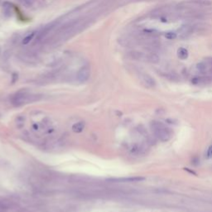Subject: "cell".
<instances>
[{"label": "cell", "instance_id": "obj_1", "mask_svg": "<svg viewBox=\"0 0 212 212\" xmlns=\"http://www.w3.org/2000/svg\"><path fill=\"white\" fill-rule=\"evenodd\" d=\"M150 125H151V129H152L154 135L158 140L166 142L172 138L173 133L172 130L169 128H168L166 125L163 124L162 122L154 120L151 122Z\"/></svg>", "mask_w": 212, "mask_h": 212}, {"label": "cell", "instance_id": "obj_2", "mask_svg": "<svg viewBox=\"0 0 212 212\" xmlns=\"http://www.w3.org/2000/svg\"><path fill=\"white\" fill-rule=\"evenodd\" d=\"M40 99V96L27 91H20L16 93L11 99L12 104L14 106H22L27 104H31Z\"/></svg>", "mask_w": 212, "mask_h": 212}, {"label": "cell", "instance_id": "obj_3", "mask_svg": "<svg viewBox=\"0 0 212 212\" xmlns=\"http://www.w3.org/2000/svg\"><path fill=\"white\" fill-rule=\"evenodd\" d=\"M212 5L211 0H187L180 3L177 6L178 9H187V10H196L202 7H210Z\"/></svg>", "mask_w": 212, "mask_h": 212}, {"label": "cell", "instance_id": "obj_4", "mask_svg": "<svg viewBox=\"0 0 212 212\" xmlns=\"http://www.w3.org/2000/svg\"><path fill=\"white\" fill-rule=\"evenodd\" d=\"M90 76V68L89 65H84L77 72V81L81 83H85L89 80Z\"/></svg>", "mask_w": 212, "mask_h": 212}, {"label": "cell", "instance_id": "obj_5", "mask_svg": "<svg viewBox=\"0 0 212 212\" xmlns=\"http://www.w3.org/2000/svg\"><path fill=\"white\" fill-rule=\"evenodd\" d=\"M145 180V177H123V178H114L109 179V181L112 182H139Z\"/></svg>", "mask_w": 212, "mask_h": 212}, {"label": "cell", "instance_id": "obj_6", "mask_svg": "<svg viewBox=\"0 0 212 212\" xmlns=\"http://www.w3.org/2000/svg\"><path fill=\"white\" fill-rule=\"evenodd\" d=\"M198 28L197 25H193V24H184L181 27H180L179 32L181 35L183 36H187L190 35L192 33H194L196 31V29Z\"/></svg>", "mask_w": 212, "mask_h": 212}, {"label": "cell", "instance_id": "obj_7", "mask_svg": "<svg viewBox=\"0 0 212 212\" xmlns=\"http://www.w3.org/2000/svg\"><path fill=\"white\" fill-rule=\"evenodd\" d=\"M140 79H141L142 82L149 88L154 87L156 85V82L154 81V79L152 78V76H150L149 75H147L146 73H141L140 74Z\"/></svg>", "mask_w": 212, "mask_h": 212}, {"label": "cell", "instance_id": "obj_8", "mask_svg": "<svg viewBox=\"0 0 212 212\" xmlns=\"http://www.w3.org/2000/svg\"><path fill=\"white\" fill-rule=\"evenodd\" d=\"M131 58L137 60H143L146 61V57H147V54L142 53L140 51H132L129 53Z\"/></svg>", "mask_w": 212, "mask_h": 212}, {"label": "cell", "instance_id": "obj_9", "mask_svg": "<svg viewBox=\"0 0 212 212\" xmlns=\"http://www.w3.org/2000/svg\"><path fill=\"white\" fill-rule=\"evenodd\" d=\"M159 60H160V57L158 56V55L156 52H149L147 54V57H146L147 62L156 64L159 62Z\"/></svg>", "mask_w": 212, "mask_h": 212}, {"label": "cell", "instance_id": "obj_10", "mask_svg": "<svg viewBox=\"0 0 212 212\" xmlns=\"http://www.w3.org/2000/svg\"><path fill=\"white\" fill-rule=\"evenodd\" d=\"M84 129H85V123L82 122V121L77 122L76 124H74L73 126H72V130H73V132L77 133H81L82 131L84 130Z\"/></svg>", "mask_w": 212, "mask_h": 212}, {"label": "cell", "instance_id": "obj_11", "mask_svg": "<svg viewBox=\"0 0 212 212\" xmlns=\"http://www.w3.org/2000/svg\"><path fill=\"white\" fill-rule=\"evenodd\" d=\"M188 56H189V52L184 47H180L179 49L177 50V56L179 57L181 60L187 59Z\"/></svg>", "mask_w": 212, "mask_h": 212}, {"label": "cell", "instance_id": "obj_12", "mask_svg": "<svg viewBox=\"0 0 212 212\" xmlns=\"http://www.w3.org/2000/svg\"><path fill=\"white\" fill-rule=\"evenodd\" d=\"M196 68L197 71L199 73H201V74H206V73H207V65L206 64V62L204 60L200 62V63H198L196 65Z\"/></svg>", "mask_w": 212, "mask_h": 212}, {"label": "cell", "instance_id": "obj_13", "mask_svg": "<svg viewBox=\"0 0 212 212\" xmlns=\"http://www.w3.org/2000/svg\"><path fill=\"white\" fill-rule=\"evenodd\" d=\"M204 61L207 65V73L210 74L211 77H212V57H206L204 59Z\"/></svg>", "mask_w": 212, "mask_h": 212}, {"label": "cell", "instance_id": "obj_14", "mask_svg": "<svg viewBox=\"0 0 212 212\" xmlns=\"http://www.w3.org/2000/svg\"><path fill=\"white\" fill-rule=\"evenodd\" d=\"M35 35H36V32H33V33H31L30 34H28L27 36H26L25 38H23V40H22V44H23V45H27V44L30 43V42L33 40V38L35 37Z\"/></svg>", "mask_w": 212, "mask_h": 212}, {"label": "cell", "instance_id": "obj_15", "mask_svg": "<svg viewBox=\"0 0 212 212\" xmlns=\"http://www.w3.org/2000/svg\"><path fill=\"white\" fill-rule=\"evenodd\" d=\"M165 38L168 40H174L177 38V33H173V32H168L165 33Z\"/></svg>", "mask_w": 212, "mask_h": 212}, {"label": "cell", "instance_id": "obj_16", "mask_svg": "<svg viewBox=\"0 0 212 212\" xmlns=\"http://www.w3.org/2000/svg\"><path fill=\"white\" fill-rule=\"evenodd\" d=\"M206 158H208V159H210V158H212V146H210V147H208V149H207Z\"/></svg>", "mask_w": 212, "mask_h": 212}, {"label": "cell", "instance_id": "obj_17", "mask_svg": "<svg viewBox=\"0 0 212 212\" xmlns=\"http://www.w3.org/2000/svg\"><path fill=\"white\" fill-rule=\"evenodd\" d=\"M1 53H2V50H1V47H0V56H1Z\"/></svg>", "mask_w": 212, "mask_h": 212}]
</instances>
